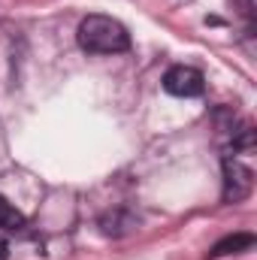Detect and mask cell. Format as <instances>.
Returning a JSON list of instances; mask_svg holds the SVG:
<instances>
[{"label": "cell", "instance_id": "obj_1", "mask_svg": "<svg viewBox=\"0 0 257 260\" xmlns=\"http://www.w3.org/2000/svg\"><path fill=\"white\" fill-rule=\"evenodd\" d=\"M76 40L91 55H118V52L130 49L127 27L112 15H88V18H82L79 30H76Z\"/></svg>", "mask_w": 257, "mask_h": 260}, {"label": "cell", "instance_id": "obj_2", "mask_svg": "<svg viewBox=\"0 0 257 260\" xmlns=\"http://www.w3.org/2000/svg\"><path fill=\"white\" fill-rule=\"evenodd\" d=\"M164 91L173 97H200L206 91V79L194 67H170L164 76Z\"/></svg>", "mask_w": 257, "mask_h": 260}, {"label": "cell", "instance_id": "obj_3", "mask_svg": "<svg viewBox=\"0 0 257 260\" xmlns=\"http://www.w3.org/2000/svg\"><path fill=\"white\" fill-rule=\"evenodd\" d=\"M251 188H254V173L245 164L227 157L224 160V200L227 203H239V200H245L251 194Z\"/></svg>", "mask_w": 257, "mask_h": 260}, {"label": "cell", "instance_id": "obj_4", "mask_svg": "<svg viewBox=\"0 0 257 260\" xmlns=\"http://www.w3.org/2000/svg\"><path fill=\"white\" fill-rule=\"evenodd\" d=\"M254 245V236L251 233H233V236H224L221 242H215V248L209 251V257H224V254H239L245 248Z\"/></svg>", "mask_w": 257, "mask_h": 260}, {"label": "cell", "instance_id": "obj_5", "mask_svg": "<svg viewBox=\"0 0 257 260\" xmlns=\"http://www.w3.org/2000/svg\"><path fill=\"white\" fill-rule=\"evenodd\" d=\"M100 227H103L106 236H124V233H130V227H136V221L127 212H112V215L100 218Z\"/></svg>", "mask_w": 257, "mask_h": 260}, {"label": "cell", "instance_id": "obj_6", "mask_svg": "<svg viewBox=\"0 0 257 260\" xmlns=\"http://www.w3.org/2000/svg\"><path fill=\"white\" fill-rule=\"evenodd\" d=\"M0 227L3 230H21L24 227V215L15 206H9L3 197H0Z\"/></svg>", "mask_w": 257, "mask_h": 260}, {"label": "cell", "instance_id": "obj_7", "mask_svg": "<svg viewBox=\"0 0 257 260\" xmlns=\"http://www.w3.org/2000/svg\"><path fill=\"white\" fill-rule=\"evenodd\" d=\"M0 260H6V242L0 239Z\"/></svg>", "mask_w": 257, "mask_h": 260}]
</instances>
